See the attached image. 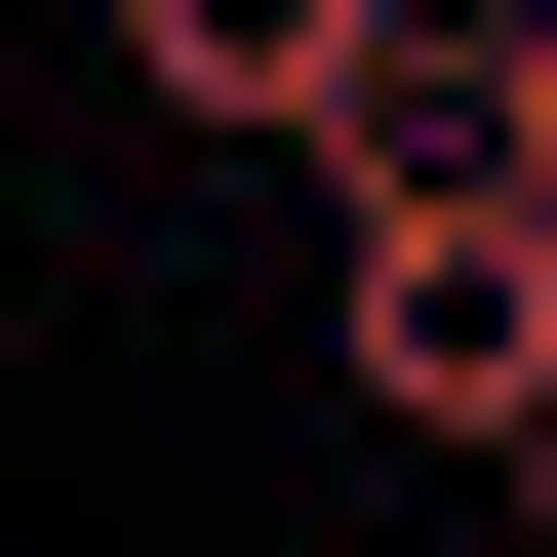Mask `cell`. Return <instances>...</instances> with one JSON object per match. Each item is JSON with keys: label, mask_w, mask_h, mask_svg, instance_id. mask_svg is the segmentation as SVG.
Wrapping results in <instances>:
<instances>
[{"label": "cell", "mask_w": 557, "mask_h": 557, "mask_svg": "<svg viewBox=\"0 0 557 557\" xmlns=\"http://www.w3.org/2000/svg\"><path fill=\"white\" fill-rule=\"evenodd\" d=\"M319 359H359V438L557 478V199H518V160H359V278H319Z\"/></svg>", "instance_id": "1"}, {"label": "cell", "mask_w": 557, "mask_h": 557, "mask_svg": "<svg viewBox=\"0 0 557 557\" xmlns=\"http://www.w3.org/2000/svg\"><path fill=\"white\" fill-rule=\"evenodd\" d=\"M120 81H160L199 160H359V120L438 81V0H120Z\"/></svg>", "instance_id": "2"}, {"label": "cell", "mask_w": 557, "mask_h": 557, "mask_svg": "<svg viewBox=\"0 0 557 557\" xmlns=\"http://www.w3.org/2000/svg\"><path fill=\"white\" fill-rule=\"evenodd\" d=\"M478 160H518V199H557V0H478Z\"/></svg>", "instance_id": "3"}, {"label": "cell", "mask_w": 557, "mask_h": 557, "mask_svg": "<svg viewBox=\"0 0 557 557\" xmlns=\"http://www.w3.org/2000/svg\"><path fill=\"white\" fill-rule=\"evenodd\" d=\"M438 40H478V0H438Z\"/></svg>", "instance_id": "4"}]
</instances>
